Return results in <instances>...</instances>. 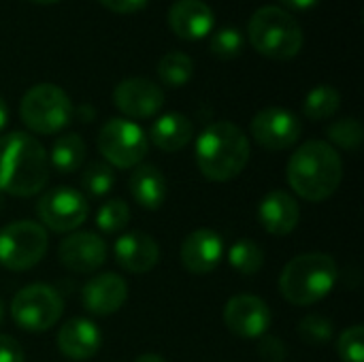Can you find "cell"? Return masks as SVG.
I'll list each match as a JSON object with an SVG mask.
<instances>
[{"label":"cell","instance_id":"6da1fadb","mask_svg":"<svg viewBox=\"0 0 364 362\" xmlns=\"http://www.w3.org/2000/svg\"><path fill=\"white\" fill-rule=\"evenodd\" d=\"M49 156L38 139L28 132L0 137V192L28 198L49 181Z\"/></svg>","mask_w":364,"mask_h":362},{"label":"cell","instance_id":"7a4b0ae2","mask_svg":"<svg viewBox=\"0 0 364 362\" xmlns=\"http://www.w3.org/2000/svg\"><path fill=\"white\" fill-rule=\"evenodd\" d=\"M286 177L296 196L309 203H322L339 190L343 160L328 141H305L288 160Z\"/></svg>","mask_w":364,"mask_h":362},{"label":"cell","instance_id":"3957f363","mask_svg":"<svg viewBox=\"0 0 364 362\" xmlns=\"http://www.w3.org/2000/svg\"><path fill=\"white\" fill-rule=\"evenodd\" d=\"M194 158L205 179L215 183L230 181L250 162V139L232 122H213L196 139Z\"/></svg>","mask_w":364,"mask_h":362},{"label":"cell","instance_id":"277c9868","mask_svg":"<svg viewBox=\"0 0 364 362\" xmlns=\"http://www.w3.org/2000/svg\"><path fill=\"white\" fill-rule=\"evenodd\" d=\"M339 280V269L333 256L322 252H307L292 258L279 275L282 297L296 305L309 307L326 299Z\"/></svg>","mask_w":364,"mask_h":362},{"label":"cell","instance_id":"5b68a950","mask_svg":"<svg viewBox=\"0 0 364 362\" xmlns=\"http://www.w3.org/2000/svg\"><path fill=\"white\" fill-rule=\"evenodd\" d=\"M247 36L252 47L269 60L286 62L301 53L303 30L299 21L282 6L267 4L254 11Z\"/></svg>","mask_w":364,"mask_h":362},{"label":"cell","instance_id":"8992f818","mask_svg":"<svg viewBox=\"0 0 364 362\" xmlns=\"http://www.w3.org/2000/svg\"><path fill=\"white\" fill-rule=\"evenodd\" d=\"M19 115L32 132L55 134L70 124L75 107L62 87L53 83H38L23 94Z\"/></svg>","mask_w":364,"mask_h":362},{"label":"cell","instance_id":"52a82bcc","mask_svg":"<svg viewBox=\"0 0 364 362\" xmlns=\"http://www.w3.org/2000/svg\"><path fill=\"white\" fill-rule=\"evenodd\" d=\"M49 247L45 226L32 220H17L0 230V265L9 271H30Z\"/></svg>","mask_w":364,"mask_h":362},{"label":"cell","instance_id":"ba28073f","mask_svg":"<svg viewBox=\"0 0 364 362\" xmlns=\"http://www.w3.org/2000/svg\"><path fill=\"white\" fill-rule=\"evenodd\" d=\"M64 312L62 294L49 284H30L11 301L13 322L28 333H45L58 324Z\"/></svg>","mask_w":364,"mask_h":362},{"label":"cell","instance_id":"9c48e42d","mask_svg":"<svg viewBox=\"0 0 364 362\" xmlns=\"http://www.w3.org/2000/svg\"><path fill=\"white\" fill-rule=\"evenodd\" d=\"M96 145L109 166L134 169L147 156L149 139L136 122L126 117H113L100 128Z\"/></svg>","mask_w":364,"mask_h":362},{"label":"cell","instance_id":"30bf717a","mask_svg":"<svg viewBox=\"0 0 364 362\" xmlns=\"http://www.w3.org/2000/svg\"><path fill=\"white\" fill-rule=\"evenodd\" d=\"M41 226L53 233H75L90 215L87 198L68 186H58L41 194L36 203Z\"/></svg>","mask_w":364,"mask_h":362},{"label":"cell","instance_id":"8fae6325","mask_svg":"<svg viewBox=\"0 0 364 362\" xmlns=\"http://www.w3.org/2000/svg\"><path fill=\"white\" fill-rule=\"evenodd\" d=\"M250 128L254 141L269 151H282L296 145L303 132L301 119L292 111L282 107H267L258 111Z\"/></svg>","mask_w":364,"mask_h":362},{"label":"cell","instance_id":"7c38bea8","mask_svg":"<svg viewBox=\"0 0 364 362\" xmlns=\"http://www.w3.org/2000/svg\"><path fill=\"white\" fill-rule=\"evenodd\" d=\"M273 322L269 305L254 294H237L224 305V324L243 339H260Z\"/></svg>","mask_w":364,"mask_h":362},{"label":"cell","instance_id":"4fadbf2b","mask_svg":"<svg viewBox=\"0 0 364 362\" xmlns=\"http://www.w3.org/2000/svg\"><path fill=\"white\" fill-rule=\"evenodd\" d=\"M115 107L130 119L154 117L164 105V92L158 83L145 77H130L115 85L113 90Z\"/></svg>","mask_w":364,"mask_h":362},{"label":"cell","instance_id":"5bb4252c","mask_svg":"<svg viewBox=\"0 0 364 362\" xmlns=\"http://www.w3.org/2000/svg\"><path fill=\"white\" fill-rule=\"evenodd\" d=\"M58 258L70 273L87 275L100 269L107 260V243L100 235L79 230L62 239L58 247Z\"/></svg>","mask_w":364,"mask_h":362},{"label":"cell","instance_id":"9a60e30c","mask_svg":"<svg viewBox=\"0 0 364 362\" xmlns=\"http://www.w3.org/2000/svg\"><path fill=\"white\" fill-rule=\"evenodd\" d=\"M226 254L224 239L211 228H196L181 241V265L192 275H209Z\"/></svg>","mask_w":364,"mask_h":362},{"label":"cell","instance_id":"2e32d148","mask_svg":"<svg viewBox=\"0 0 364 362\" xmlns=\"http://www.w3.org/2000/svg\"><path fill=\"white\" fill-rule=\"evenodd\" d=\"M81 301L92 316H113L128 301V284L117 273H98L83 286Z\"/></svg>","mask_w":364,"mask_h":362},{"label":"cell","instance_id":"e0dca14e","mask_svg":"<svg viewBox=\"0 0 364 362\" xmlns=\"http://www.w3.org/2000/svg\"><path fill=\"white\" fill-rule=\"evenodd\" d=\"M113 256H115V262L124 271H128L132 275H143V273H149L158 265L160 247L151 235L132 230V233L122 235L115 241Z\"/></svg>","mask_w":364,"mask_h":362},{"label":"cell","instance_id":"ac0fdd59","mask_svg":"<svg viewBox=\"0 0 364 362\" xmlns=\"http://www.w3.org/2000/svg\"><path fill=\"white\" fill-rule=\"evenodd\" d=\"M55 344H58V350L68 361H90L92 356L98 354V350L102 346V333L92 320L73 318L60 326Z\"/></svg>","mask_w":364,"mask_h":362},{"label":"cell","instance_id":"d6986e66","mask_svg":"<svg viewBox=\"0 0 364 362\" xmlns=\"http://www.w3.org/2000/svg\"><path fill=\"white\" fill-rule=\"evenodd\" d=\"M258 220L269 235L286 237L299 226L301 207L290 192L271 190L262 196L258 205Z\"/></svg>","mask_w":364,"mask_h":362},{"label":"cell","instance_id":"ffe728a7","mask_svg":"<svg viewBox=\"0 0 364 362\" xmlns=\"http://www.w3.org/2000/svg\"><path fill=\"white\" fill-rule=\"evenodd\" d=\"M213 11L203 0H177L168 9V26L183 41H200L211 34Z\"/></svg>","mask_w":364,"mask_h":362},{"label":"cell","instance_id":"44dd1931","mask_svg":"<svg viewBox=\"0 0 364 362\" xmlns=\"http://www.w3.org/2000/svg\"><path fill=\"white\" fill-rule=\"evenodd\" d=\"M128 188H130L134 203L147 211L160 209L166 201V190H168L162 171L147 162H141L139 166L132 169Z\"/></svg>","mask_w":364,"mask_h":362},{"label":"cell","instance_id":"7402d4cb","mask_svg":"<svg viewBox=\"0 0 364 362\" xmlns=\"http://www.w3.org/2000/svg\"><path fill=\"white\" fill-rule=\"evenodd\" d=\"M149 137H151V143L160 151L175 154V151H181L194 139V124L183 113H177V111L164 113L154 122Z\"/></svg>","mask_w":364,"mask_h":362},{"label":"cell","instance_id":"603a6c76","mask_svg":"<svg viewBox=\"0 0 364 362\" xmlns=\"http://www.w3.org/2000/svg\"><path fill=\"white\" fill-rule=\"evenodd\" d=\"M85 151L87 149H85L81 134H75V132L62 134L60 139H55L51 154H47L49 166L55 169L60 175H70L81 169V164L85 160Z\"/></svg>","mask_w":364,"mask_h":362},{"label":"cell","instance_id":"cb8c5ba5","mask_svg":"<svg viewBox=\"0 0 364 362\" xmlns=\"http://www.w3.org/2000/svg\"><path fill=\"white\" fill-rule=\"evenodd\" d=\"M228 262L239 275L252 277L264 267V250L254 239H239L228 250Z\"/></svg>","mask_w":364,"mask_h":362},{"label":"cell","instance_id":"d4e9b609","mask_svg":"<svg viewBox=\"0 0 364 362\" xmlns=\"http://www.w3.org/2000/svg\"><path fill=\"white\" fill-rule=\"evenodd\" d=\"M341 107V94L337 87L333 85H318L314 87L303 102V111L309 119L314 122H322L333 117Z\"/></svg>","mask_w":364,"mask_h":362},{"label":"cell","instance_id":"484cf974","mask_svg":"<svg viewBox=\"0 0 364 362\" xmlns=\"http://www.w3.org/2000/svg\"><path fill=\"white\" fill-rule=\"evenodd\" d=\"M194 75V62L183 51H171L160 58L158 62V77L168 87L186 85Z\"/></svg>","mask_w":364,"mask_h":362},{"label":"cell","instance_id":"4316f807","mask_svg":"<svg viewBox=\"0 0 364 362\" xmlns=\"http://www.w3.org/2000/svg\"><path fill=\"white\" fill-rule=\"evenodd\" d=\"M326 137L333 145L348 151H356L363 145V124L356 117H341L326 128Z\"/></svg>","mask_w":364,"mask_h":362},{"label":"cell","instance_id":"83f0119b","mask_svg":"<svg viewBox=\"0 0 364 362\" xmlns=\"http://www.w3.org/2000/svg\"><path fill=\"white\" fill-rule=\"evenodd\" d=\"M296 333H299V337H301L303 344L322 348V346H326V344L333 341L335 326H333V322H331L328 318L318 316V314H311V316H305V318L299 322Z\"/></svg>","mask_w":364,"mask_h":362},{"label":"cell","instance_id":"f1b7e54d","mask_svg":"<svg viewBox=\"0 0 364 362\" xmlns=\"http://www.w3.org/2000/svg\"><path fill=\"white\" fill-rule=\"evenodd\" d=\"M115 183V173L105 162H92L81 173V188L87 196H105Z\"/></svg>","mask_w":364,"mask_h":362},{"label":"cell","instance_id":"f546056e","mask_svg":"<svg viewBox=\"0 0 364 362\" xmlns=\"http://www.w3.org/2000/svg\"><path fill=\"white\" fill-rule=\"evenodd\" d=\"M243 49V34L235 26H224L215 30L209 38V51L218 60H232Z\"/></svg>","mask_w":364,"mask_h":362},{"label":"cell","instance_id":"4dcf8cb0","mask_svg":"<svg viewBox=\"0 0 364 362\" xmlns=\"http://www.w3.org/2000/svg\"><path fill=\"white\" fill-rule=\"evenodd\" d=\"M130 222V207L122 198H111L100 205L96 213V226L102 233H119Z\"/></svg>","mask_w":364,"mask_h":362},{"label":"cell","instance_id":"1f68e13d","mask_svg":"<svg viewBox=\"0 0 364 362\" xmlns=\"http://www.w3.org/2000/svg\"><path fill=\"white\" fill-rule=\"evenodd\" d=\"M337 354L343 362H364V326L354 324L337 339Z\"/></svg>","mask_w":364,"mask_h":362},{"label":"cell","instance_id":"d6a6232c","mask_svg":"<svg viewBox=\"0 0 364 362\" xmlns=\"http://www.w3.org/2000/svg\"><path fill=\"white\" fill-rule=\"evenodd\" d=\"M258 354L264 362H286L288 358V348L279 337L273 335H262L258 339Z\"/></svg>","mask_w":364,"mask_h":362},{"label":"cell","instance_id":"836d02e7","mask_svg":"<svg viewBox=\"0 0 364 362\" xmlns=\"http://www.w3.org/2000/svg\"><path fill=\"white\" fill-rule=\"evenodd\" d=\"M0 362H26L19 341L11 335H0Z\"/></svg>","mask_w":364,"mask_h":362},{"label":"cell","instance_id":"e575fe53","mask_svg":"<svg viewBox=\"0 0 364 362\" xmlns=\"http://www.w3.org/2000/svg\"><path fill=\"white\" fill-rule=\"evenodd\" d=\"M102 6H107L113 13H136L141 11L149 0H98Z\"/></svg>","mask_w":364,"mask_h":362},{"label":"cell","instance_id":"d590c367","mask_svg":"<svg viewBox=\"0 0 364 362\" xmlns=\"http://www.w3.org/2000/svg\"><path fill=\"white\" fill-rule=\"evenodd\" d=\"M286 9H292V11H309L314 9L320 0H279Z\"/></svg>","mask_w":364,"mask_h":362},{"label":"cell","instance_id":"8d00e7d4","mask_svg":"<svg viewBox=\"0 0 364 362\" xmlns=\"http://www.w3.org/2000/svg\"><path fill=\"white\" fill-rule=\"evenodd\" d=\"M6 122H9V107H6V102L2 100V96H0V132L4 130Z\"/></svg>","mask_w":364,"mask_h":362},{"label":"cell","instance_id":"74e56055","mask_svg":"<svg viewBox=\"0 0 364 362\" xmlns=\"http://www.w3.org/2000/svg\"><path fill=\"white\" fill-rule=\"evenodd\" d=\"M134 362H166L162 356H158V354H141L139 358Z\"/></svg>","mask_w":364,"mask_h":362},{"label":"cell","instance_id":"f35d334b","mask_svg":"<svg viewBox=\"0 0 364 362\" xmlns=\"http://www.w3.org/2000/svg\"><path fill=\"white\" fill-rule=\"evenodd\" d=\"M30 2H36V4H55L60 0H30Z\"/></svg>","mask_w":364,"mask_h":362},{"label":"cell","instance_id":"ab89813d","mask_svg":"<svg viewBox=\"0 0 364 362\" xmlns=\"http://www.w3.org/2000/svg\"><path fill=\"white\" fill-rule=\"evenodd\" d=\"M2 320H4V305H2V301H0V324H2Z\"/></svg>","mask_w":364,"mask_h":362},{"label":"cell","instance_id":"60d3db41","mask_svg":"<svg viewBox=\"0 0 364 362\" xmlns=\"http://www.w3.org/2000/svg\"><path fill=\"white\" fill-rule=\"evenodd\" d=\"M0 209H2V192H0Z\"/></svg>","mask_w":364,"mask_h":362}]
</instances>
